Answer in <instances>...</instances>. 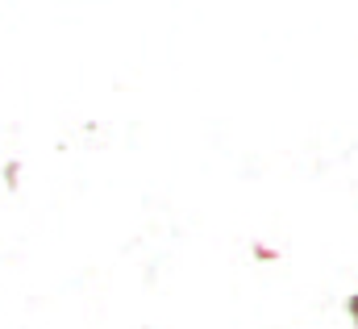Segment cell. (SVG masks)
Listing matches in <instances>:
<instances>
[{
	"mask_svg": "<svg viewBox=\"0 0 358 329\" xmlns=\"http://www.w3.org/2000/svg\"><path fill=\"white\" fill-rule=\"evenodd\" d=\"M346 313L355 317V326H358V292H355V296H350V300H346Z\"/></svg>",
	"mask_w": 358,
	"mask_h": 329,
	"instance_id": "1",
	"label": "cell"
}]
</instances>
